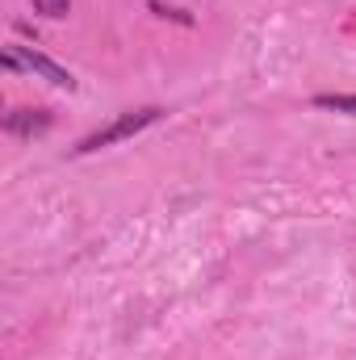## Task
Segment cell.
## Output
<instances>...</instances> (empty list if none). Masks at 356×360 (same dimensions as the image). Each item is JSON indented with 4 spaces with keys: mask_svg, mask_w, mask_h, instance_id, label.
<instances>
[{
    "mask_svg": "<svg viewBox=\"0 0 356 360\" xmlns=\"http://www.w3.org/2000/svg\"><path fill=\"white\" fill-rule=\"evenodd\" d=\"M164 117V109L160 105H143V109H126V113H117L109 126H101V130H92L84 134L76 147H72V155H92V151H105V147H113V143H126V139H134V134H143L147 126H155Z\"/></svg>",
    "mask_w": 356,
    "mask_h": 360,
    "instance_id": "obj_1",
    "label": "cell"
},
{
    "mask_svg": "<svg viewBox=\"0 0 356 360\" xmlns=\"http://www.w3.org/2000/svg\"><path fill=\"white\" fill-rule=\"evenodd\" d=\"M0 63H4V72H30V76H42L55 89H68V92L76 89V76L68 68H59L55 59H46L42 51H34V46H4Z\"/></svg>",
    "mask_w": 356,
    "mask_h": 360,
    "instance_id": "obj_2",
    "label": "cell"
},
{
    "mask_svg": "<svg viewBox=\"0 0 356 360\" xmlns=\"http://www.w3.org/2000/svg\"><path fill=\"white\" fill-rule=\"evenodd\" d=\"M51 122H55L51 109H8L4 113V134H13V139H38V134L51 130Z\"/></svg>",
    "mask_w": 356,
    "mask_h": 360,
    "instance_id": "obj_3",
    "label": "cell"
},
{
    "mask_svg": "<svg viewBox=\"0 0 356 360\" xmlns=\"http://www.w3.org/2000/svg\"><path fill=\"white\" fill-rule=\"evenodd\" d=\"M314 109H331V113H352V117H356V92H323V96H314Z\"/></svg>",
    "mask_w": 356,
    "mask_h": 360,
    "instance_id": "obj_4",
    "label": "cell"
},
{
    "mask_svg": "<svg viewBox=\"0 0 356 360\" xmlns=\"http://www.w3.org/2000/svg\"><path fill=\"white\" fill-rule=\"evenodd\" d=\"M34 13H42V17H68L72 0H34Z\"/></svg>",
    "mask_w": 356,
    "mask_h": 360,
    "instance_id": "obj_5",
    "label": "cell"
},
{
    "mask_svg": "<svg viewBox=\"0 0 356 360\" xmlns=\"http://www.w3.org/2000/svg\"><path fill=\"white\" fill-rule=\"evenodd\" d=\"M151 13H155V17H164V21H177V25H193V17H189L184 8H168V4H151Z\"/></svg>",
    "mask_w": 356,
    "mask_h": 360,
    "instance_id": "obj_6",
    "label": "cell"
}]
</instances>
